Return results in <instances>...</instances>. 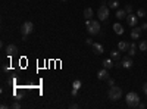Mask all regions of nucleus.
I'll list each match as a JSON object with an SVG mask.
<instances>
[{
	"mask_svg": "<svg viewBox=\"0 0 147 109\" xmlns=\"http://www.w3.org/2000/svg\"><path fill=\"white\" fill-rule=\"evenodd\" d=\"M113 31H115V34L122 35V34H124V27H122L119 22H116V24H113Z\"/></svg>",
	"mask_w": 147,
	"mask_h": 109,
	"instance_id": "12",
	"label": "nucleus"
},
{
	"mask_svg": "<svg viewBox=\"0 0 147 109\" xmlns=\"http://www.w3.org/2000/svg\"><path fill=\"white\" fill-rule=\"evenodd\" d=\"M122 66L124 68H132V65H134V62H132V59H131V56H128V58H124L122 59Z\"/></svg>",
	"mask_w": 147,
	"mask_h": 109,
	"instance_id": "11",
	"label": "nucleus"
},
{
	"mask_svg": "<svg viewBox=\"0 0 147 109\" xmlns=\"http://www.w3.org/2000/svg\"><path fill=\"white\" fill-rule=\"evenodd\" d=\"M85 43H87V44H93V41H91V39H87V40H85Z\"/></svg>",
	"mask_w": 147,
	"mask_h": 109,
	"instance_id": "31",
	"label": "nucleus"
},
{
	"mask_svg": "<svg viewBox=\"0 0 147 109\" xmlns=\"http://www.w3.org/2000/svg\"><path fill=\"white\" fill-rule=\"evenodd\" d=\"M127 15H128V14H127L125 9H124V10H118L115 16H116L118 19H125V18H127Z\"/></svg>",
	"mask_w": 147,
	"mask_h": 109,
	"instance_id": "17",
	"label": "nucleus"
},
{
	"mask_svg": "<svg viewBox=\"0 0 147 109\" xmlns=\"http://www.w3.org/2000/svg\"><path fill=\"white\" fill-rule=\"evenodd\" d=\"M118 49H119L121 52H127V50L129 49V43H127V41H119V43H118Z\"/></svg>",
	"mask_w": 147,
	"mask_h": 109,
	"instance_id": "14",
	"label": "nucleus"
},
{
	"mask_svg": "<svg viewBox=\"0 0 147 109\" xmlns=\"http://www.w3.org/2000/svg\"><path fill=\"white\" fill-rule=\"evenodd\" d=\"M107 96H109L110 100L116 102V100H119V99L122 97V89H121V87H116V86H112V87L109 89Z\"/></svg>",
	"mask_w": 147,
	"mask_h": 109,
	"instance_id": "3",
	"label": "nucleus"
},
{
	"mask_svg": "<svg viewBox=\"0 0 147 109\" xmlns=\"http://www.w3.org/2000/svg\"><path fill=\"white\" fill-rule=\"evenodd\" d=\"M97 16H99L100 21H107L109 18V7L106 6V2H102V6L97 10Z\"/></svg>",
	"mask_w": 147,
	"mask_h": 109,
	"instance_id": "4",
	"label": "nucleus"
},
{
	"mask_svg": "<svg viewBox=\"0 0 147 109\" xmlns=\"http://www.w3.org/2000/svg\"><path fill=\"white\" fill-rule=\"evenodd\" d=\"M77 93H78V90H75V89H72V90H71V96H72V97H75Z\"/></svg>",
	"mask_w": 147,
	"mask_h": 109,
	"instance_id": "25",
	"label": "nucleus"
},
{
	"mask_svg": "<svg viewBox=\"0 0 147 109\" xmlns=\"http://www.w3.org/2000/svg\"><path fill=\"white\" fill-rule=\"evenodd\" d=\"M97 78H99L100 81H102V80H107V78H109V72H107V69H106V68L100 69L99 72H97Z\"/></svg>",
	"mask_w": 147,
	"mask_h": 109,
	"instance_id": "9",
	"label": "nucleus"
},
{
	"mask_svg": "<svg viewBox=\"0 0 147 109\" xmlns=\"http://www.w3.org/2000/svg\"><path fill=\"white\" fill-rule=\"evenodd\" d=\"M125 102H127L128 108H137L138 103H140V97H138V94L136 91H129V93H127Z\"/></svg>",
	"mask_w": 147,
	"mask_h": 109,
	"instance_id": "1",
	"label": "nucleus"
},
{
	"mask_svg": "<svg viewBox=\"0 0 147 109\" xmlns=\"http://www.w3.org/2000/svg\"><path fill=\"white\" fill-rule=\"evenodd\" d=\"M136 15H137L138 18H144V16L147 15V12H146L144 9H138V10H137V14H136Z\"/></svg>",
	"mask_w": 147,
	"mask_h": 109,
	"instance_id": "22",
	"label": "nucleus"
},
{
	"mask_svg": "<svg viewBox=\"0 0 147 109\" xmlns=\"http://www.w3.org/2000/svg\"><path fill=\"white\" fill-rule=\"evenodd\" d=\"M125 19H127V24H128L129 27H137V22H138V16H137V15L128 14Z\"/></svg>",
	"mask_w": 147,
	"mask_h": 109,
	"instance_id": "6",
	"label": "nucleus"
},
{
	"mask_svg": "<svg viewBox=\"0 0 147 109\" xmlns=\"http://www.w3.org/2000/svg\"><path fill=\"white\" fill-rule=\"evenodd\" d=\"M77 108H78L77 103H72V105H71V109H77Z\"/></svg>",
	"mask_w": 147,
	"mask_h": 109,
	"instance_id": "29",
	"label": "nucleus"
},
{
	"mask_svg": "<svg viewBox=\"0 0 147 109\" xmlns=\"http://www.w3.org/2000/svg\"><path fill=\"white\" fill-rule=\"evenodd\" d=\"M12 108H13V109H19V108H21V103H18V102H15L13 105H12Z\"/></svg>",
	"mask_w": 147,
	"mask_h": 109,
	"instance_id": "26",
	"label": "nucleus"
},
{
	"mask_svg": "<svg viewBox=\"0 0 147 109\" xmlns=\"http://www.w3.org/2000/svg\"><path fill=\"white\" fill-rule=\"evenodd\" d=\"M16 53H18V47H16L15 44H7V46H6V55H7L9 58L15 56Z\"/></svg>",
	"mask_w": 147,
	"mask_h": 109,
	"instance_id": "7",
	"label": "nucleus"
},
{
	"mask_svg": "<svg viewBox=\"0 0 147 109\" xmlns=\"http://www.w3.org/2000/svg\"><path fill=\"white\" fill-rule=\"evenodd\" d=\"M85 25H87V31H88V34H91V35H96V34H99V32H100V22H99V21L87 19Z\"/></svg>",
	"mask_w": 147,
	"mask_h": 109,
	"instance_id": "2",
	"label": "nucleus"
},
{
	"mask_svg": "<svg viewBox=\"0 0 147 109\" xmlns=\"http://www.w3.org/2000/svg\"><path fill=\"white\" fill-rule=\"evenodd\" d=\"M81 86H82V84H81V81H80V80H75V81L72 83V89H75V90H80V89H81Z\"/></svg>",
	"mask_w": 147,
	"mask_h": 109,
	"instance_id": "20",
	"label": "nucleus"
},
{
	"mask_svg": "<svg viewBox=\"0 0 147 109\" xmlns=\"http://www.w3.org/2000/svg\"><path fill=\"white\" fill-rule=\"evenodd\" d=\"M110 58H112L113 60H119L121 59V53L118 50H112V52H110Z\"/></svg>",
	"mask_w": 147,
	"mask_h": 109,
	"instance_id": "18",
	"label": "nucleus"
},
{
	"mask_svg": "<svg viewBox=\"0 0 147 109\" xmlns=\"http://www.w3.org/2000/svg\"><path fill=\"white\" fill-rule=\"evenodd\" d=\"M141 27H132V31H131V39L132 40H138L141 37Z\"/></svg>",
	"mask_w": 147,
	"mask_h": 109,
	"instance_id": "8",
	"label": "nucleus"
},
{
	"mask_svg": "<svg viewBox=\"0 0 147 109\" xmlns=\"http://www.w3.org/2000/svg\"><path fill=\"white\" fill-rule=\"evenodd\" d=\"M62 2H66V0H62Z\"/></svg>",
	"mask_w": 147,
	"mask_h": 109,
	"instance_id": "32",
	"label": "nucleus"
},
{
	"mask_svg": "<svg viewBox=\"0 0 147 109\" xmlns=\"http://www.w3.org/2000/svg\"><path fill=\"white\" fill-rule=\"evenodd\" d=\"M138 49H140L141 52H147V41H146V40L140 41V44H138Z\"/></svg>",
	"mask_w": 147,
	"mask_h": 109,
	"instance_id": "19",
	"label": "nucleus"
},
{
	"mask_svg": "<svg viewBox=\"0 0 147 109\" xmlns=\"http://www.w3.org/2000/svg\"><path fill=\"white\" fill-rule=\"evenodd\" d=\"M143 91H144V94L147 96V83H144V84H143Z\"/></svg>",
	"mask_w": 147,
	"mask_h": 109,
	"instance_id": "27",
	"label": "nucleus"
},
{
	"mask_svg": "<svg viewBox=\"0 0 147 109\" xmlns=\"http://www.w3.org/2000/svg\"><path fill=\"white\" fill-rule=\"evenodd\" d=\"M141 30H147V22H144L143 25H141Z\"/></svg>",
	"mask_w": 147,
	"mask_h": 109,
	"instance_id": "30",
	"label": "nucleus"
},
{
	"mask_svg": "<svg viewBox=\"0 0 147 109\" xmlns=\"http://www.w3.org/2000/svg\"><path fill=\"white\" fill-rule=\"evenodd\" d=\"M107 84H109L110 87H112V86H115V80H113V78H107Z\"/></svg>",
	"mask_w": 147,
	"mask_h": 109,
	"instance_id": "24",
	"label": "nucleus"
},
{
	"mask_svg": "<svg viewBox=\"0 0 147 109\" xmlns=\"http://www.w3.org/2000/svg\"><path fill=\"white\" fill-rule=\"evenodd\" d=\"M137 108H140V109H144V108H146V105H144V103H141V102H140V103H138V106H137Z\"/></svg>",
	"mask_w": 147,
	"mask_h": 109,
	"instance_id": "28",
	"label": "nucleus"
},
{
	"mask_svg": "<svg viewBox=\"0 0 147 109\" xmlns=\"http://www.w3.org/2000/svg\"><path fill=\"white\" fill-rule=\"evenodd\" d=\"M118 6H119L118 0H110V2H109V7H110V9H116Z\"/></svg>",
	"mask_w": 147,
	"mask_h": 109,
	"instance_id": "21",
	"label": "nucleus"
},
{
	"mask_svg": "<svg viewBox=\"0 0 147 109\" xmlns=\"http://www.w3.org/2000/svg\"><path fill=\"white\" fill-rule=\"evenodd\" d=\"M91 46H93V50H94V53H96V55H100V53H103V52H105L103 44H100V43H93Z\"/></svg>",
	"mask_w": 147,
	"mask_h": 109,
	"instance_id": "10",
	"label": "nucleus"
},
{
	"mask_svg": "<svg viewBox=\"0 0 147 109\" xmlns=\"http://www.w3.org/2000/svg\"><path fill=\"white\" fill-rule=\"evenodd\" d=\"M32 31H34V24L30 22V21L24 22L22 25H21V34H22V35H30Z\"/></svg>",
	"mask_w": 147,
	"mask_h": 109,
	"instance_id": "5",
	"label": "nucleus"
},
{
	"mask_svg": "<svg viewBox=\"0 0 147 109\" xmlns=\"http://www.w3.org/2000/svg\"><path fill=\"white\" fill-rule=\"evenodd\" d=\"M115 66V64H113V59L110 58V59H105L103 60V68H106V69H110V68H113Z\"/></svg>",
	"mask_w": 147,
	"mask_h": 109,
	"instance_id": "15",
	"label": "nucleus"
},
{
	"mask_svg": "<svg viewBox=\"0 0 147 109\" xmlns=\"http://www.w3.org/2000/svg\"><path fill=\"white\" fill-rule=\"evenodd\" d=\"M137 53V44L136 43H129V49H128V56H134Z\"/></svg>",
	"mask_w": 147,
	"mask_h": 109,
	"instance_id": "16",
	"label": "nucleus"
},
{
	"mask_svg": "<svg viewBox=\"0 0 147 109\" xmlns=\"http://www.w3.org/2000/svg\"><path fill=\"white\" fill-rule=\"evenodd\" d=\"M93 15H94V12L91 7H85L84 9V18L85 19H93Z\"/></svg>",
	"mask_w": 147,
	"mask_h": 109,
	"instance_id": "13",
	"label": "nucleus"
},
{
	"mask_svg": "<svg viewBox=\"0 0 147 109\" xmlns=\"http://www.w3.org/2000/svg\"><path fill=\"white\" fill-rule=\"evenodd\" d=\"M125 12H127V14H132V6L131 5H127L125 6Z\"/></svg>",
	"mask_w": 147,
	"mask_h": 109,
	"instance_id": "23",
	"label": "nucleus"
}]
</instances>
